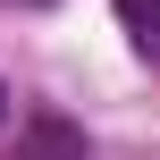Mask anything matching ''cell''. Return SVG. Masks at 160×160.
<instances>
[{"instance_id":"3","label":"cell","mask_w":160,"mask_h":160,"mask_svg":"<svg viewBox=\"0 0 160 160\" xmlns=\"http://www.w3.org/2000/svg\"><path fill=\"white\" fill-rule=\"evenodd\" d=\"M0 118H8V84H0Z\"/></svg>"},{"instance_id":"2","label":"cell","mask_w":160,"mask_h":160,"mask_svg":"<svg viewBox=\"0 0 160 160\" xmlns=\"http://www.w3.org/2000/svg\"><path fill=\"white\" fill-rule=\"evenodd\" d=\"M118 8V25H127V42L143 51V59H160V0H110Z\"/></svg>"},{"instance_id":"1","label":"cell","mask_w":160,"mask_h":160,"mask_svg":"<svg viewBox=\"0 0 160 160\" xmlns=\"http://www.w3.org/2000/svg\"><path fill=\"white\" fill-rule=\"evenodd\" d=\"M17 160H93V152H84V135L68 118H25L17 127Z\"/></svg>"}]
</instances>
